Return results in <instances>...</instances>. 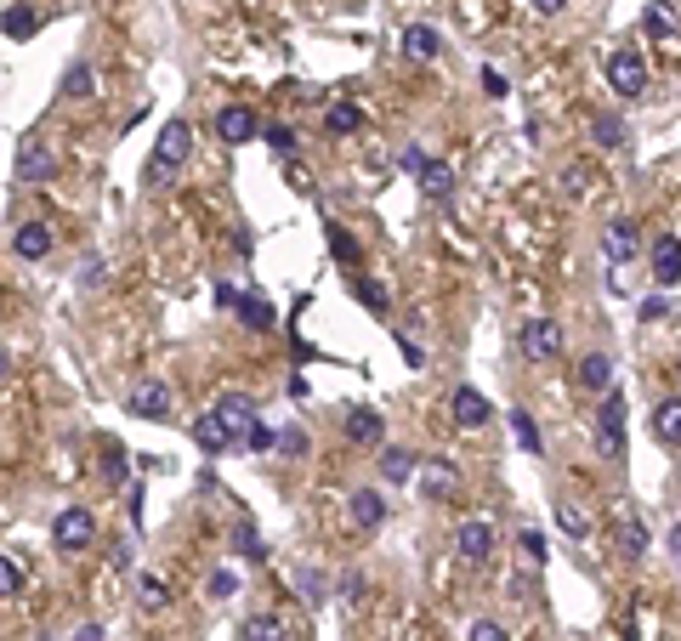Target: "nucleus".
I'll return each mask as SVG.
<instances>
[{
    "label": "nucleus",
    "instance_id": "7c9ffc66",
    "mask_svg": "<svg viewBox=\"0 0 681 641\" xmlns=\"http://www.w3.org/2000/svg\"><path fill=\"white\" fill-rule=\"evenodd\" d=\"M330 256L347 261V267H358V261H364V250H358V239H352V233H341V227H335V233H330Z\"/></svg>",
    "mask_w": 681,
    "mask_h": 641
},
{
    "label": "nucleus",
    "instance_id": "de8ad7c7",
    "mask_svg": "<svg viewBox=\"0 0 681 641\" xmlns=\"http://www.w3.org/2000/svg\"><path fill=\"white\" fill-rule=\"evenodd\" d=\"M6 364H12V352H6V347H0V375H6Z\"/></svg>",
    "mask_w": 681,
    "mask_h": 641
},
{
    "label": "nucleus",
    "instance_id": "f704fd0d",
    "mask_svg": "<svg viewBox=\"0 0 681 641\" xmlns=\"http://www.w3.org/2000/svg\"><path fill=\"white\" fill-rule=\"evenodd\" d=\"M233 545H239V556H250V562H262V539H256V534H250V528H233Z\"/></svg>",
    "mask_w": 681,
    "mask_h": 641
},
{
    "label": "nucleus",
    "instance_id": "4c0bfd02",
    "mask_svg": "<svg viewBox=\"0 0 681 641\" xmlns=\"http://www.w3.org/2000/svg\"><path fill=\"white\" fill-rule=\"evenodd\" d=\"M142 596H148V602H165V596H171V585H165L159 573H142Z\"/></svg>",
    "mask_w": 681,
    "mask_h": 641
},
{
    "label": "nucleus",
    "instance_id": "c03bdc74",
    "mask_svg": "<svg viewBox=\"0 0 681 641\" xmlns=\"http://www.w3.org/2000/svg\"><path fill=\"white\" fill-rule=\"evenodd\" d=\"M358 295H364V301H369V307H375V312H381V307H386V295H381V290H375V284H358Z\"/></svg>",
    "mask_w": 681,
    "mask_h": 641
},
{
    "label": "nucleus",
    "instance_id": "c85d7f7f",
    "mask_svg": "<svg viewBox=\"0 0 681 641\" xmlns=\"http://www.w3.org/2000/svg\"><path fill=\"white\" fill-rule=\"evenodd\" d=\"M511 432H517V443H523L528 454H540V449H545V443H540V426H534V415H523V409L511 415Z\"/></svg>",
    "mask_w": 681,
    "mask_h": 641
},
{
    "label": "nucleus",
    "instance_id": "ea45409f",
    "mask_svg": "<svg viewBox=\"0 0 681 641\" xmlns=\"http://www.w3.org/2000/svg\"><path fill=\"white\" fill-rule=\"evenodd\" d=\"M625 551H630V556H642V551H647V534L636 528V522H625Z\"/></svg>",
    "mask_w": 681,
    "mask_h": 641
},
{
    "label": "nucleus",
    "instance_id": "6ab92c4d",
    "mask_svg": "<svg viewBox=\"0 0 681 641\" xmlns=\"http://www.w3.org/2000/svg\"><path fill=\"white\" fill-rule=\"evenodd\" d=\"M579 386H585V392H613V358L608 352L579 358Z\"/></svg>",
    "mask_w": 681,
    "mask_h": 641
},
{
    "label": "nucleus",
    "instance_id": "a878e982",
    "mask_svg": "<svg viewBox=\"0 0 681 641\" xmlns=\"http://www.w3.org/2000/svg\"><path fill=\"white\" fill-rule=\"evenodd\" d=\"M63 97H74V103H86L91 97V63H69V74H63Z\"/></svg>",
    "mask_w": 681,
    "mask_h": 641
},
{
    "label": "nucleus",
    "instance_id": "e433bc0d",
    "mask_svg": "<svg viewBox=\"0 0 681 641\" xmlns=\"http://www.w3.org/2000/svg\"><path fill=\"white\" fill-rule=\"evenodd\" d=\"M267 142H273L279 154H290V148H296V131H290V125H267Z\"/></svg>",
    "mask_w": 681,
    "mask_h": 641
},
{
    "label": "nucleus",
    "instance_id": "a19ab883",
    "mask_svg": "<svg viewBox=\"0 0 681 641\" xmlns=\"http://www.w3.org/2000/svg\"><path fill=\"white\" fill-rule=\"evenodd\" d=\"M210 596H216V602H222V596H233V573H210Z\"/></svg>",
    "mask_w": 681,
    "mask_h": 641
},
{
    "label": "nucleus",
    "instance_id": "9d476101",
    "mask_svg": "<svg viewBox=\"0 0 681 641\" xmlns=\"http://www.w3.org/2000/svg\"><path fill=\"white\" fill-rule=\"evenodd\" d=\"M18 176H23V182H52V176H57V154L46 148V142H23V148H18Z\"/></svg>",
    "mask_w": 681,
    "mask_h": 641
},
{
    "label": "nucleus",
    "instance_id": "20e7f679",
    "mask_svg": "<svg viewBox=\"0 0 681 641\" xmlns=\"http://www.w3.org/2000/svg\"><path fill=\"white\" fill-rule=\"evenodd\" d=\"M91 539H97V522H91L86 505L57 511V522H52V545H57V551H86Z\"/></svg>",
    "mask_w": 681,
    "mask_h": 641
},
{
    "label": "nucleus",
    "instance_id": "b1692460",
    "mask_svg": "<svg viewBox=\"0 0 681 641\" xmlns=\"http://www.w3.org/2000/svg\"><path fill=\"white\" fill-rule=\"evenodd\" d=\"M324 125H330L335 137H347V131H358V125H364V108H358V103H335L330 114H324Z\"/></svg>",
    "mask_w": 681,
    "mask_h": 641
},
{
    "label": "nucleus",
    "instance_id": "6e6552de",
    "mask_svg": "<svg viewBox=\"0 0 681 641\" xmlns=\"http://www.w3.org/2000/svg\"><path fill=\"white\" fill-rule=\"evenodd\" d=\"M210 409L227 420V432H233V437H250L256 426H262V420H256V403H250L245 392H222V398L210 403Z\"/></svg>",
    "mask_w": 681,
    "mask_h": 641
},
{
    "label": "nucleus",
    "instance_id": "4468645a",
    "mask_svg": "<svg viewBox=\"0 0 681 641\" xmlns=\"http://www.w3.org/2000/svg\"><path fill=\"white\" fill-rule=\"evenodd\" d=\"M12 250H18L23 261L52 256V227H46V222H23L18 233H12Z\"/></svg>",
    "mask_w": 681,
    "mask_h": 641
},
{
    "label": "nucleus",
    "instance_id": "cd10ccee",
    "mask_svg": "<svg viewBox=\"0 0 681 641\" xmlns=\"http://www.w3.org/2000/svg\"><path fill=\"white\" fill-rule=\"evenodd\" d=\"M386 477H392V483H409V477H415V454L409 449H386Z\"/></svg>",
    "mask_w": 681,
    "mask_h": 641
},
{
    "label": "nucleus",
    "instance_id": "39448f33",
    "mask_svg": "<svg viewBox=\"0 0 681 641\" xmlns=\"http://www.w3.org/2000/svg\"><path fill=\"white\" fill-rule=\"evenodd\" d=\"M449 415H454V426H460V432H483L494 409H489V398H483L477 386H454V398H449Z\"/></svg>",
    "mask_w": 681,
    "mask_h": 641
},
{
    "label": "nucleus",
    "instance_id": "9b49d317",
    "mask_svg": "<svg viewBox=\"0 0 681 641\" xmlns=\"http://www.w3.org/2000/svg\"><path fill=\"white\" fill-rule=\"evenodd\" d=\"M653 278H659V290L681 284V239L676 233H659V244H653Z\"/></svg>",
    "mask_w": 681,
    "mask_h": 641
},
{
    "label": "nucleus",
    "instance_id": "c9c22d12",
    "mask_svg": "<svg viewBox=\"0 0 681 641\" xmlns=\"http://www.w3.org/2000/svg\"><path fill=\"white\" fill-rule=\"evenodd\" d=\"M279 449L284 454H307L313 443H307V432H301V426H290V432H279Z\"/></svg>",
    "mask_w": 681,
    "mask_h": 641
},
{
    "label": "nucleus",
    "instance_id": "393cba45",
    "mask_svg": "<svg viewBox=\"0 0 681 641\" xmlns=\"http://www.w3.org/2000/svg\"><path fill=\"white\" fill-rule=\"evenodd\" d=\"M239 318H245L250 330H273V307H267L262 295H239Z\"/></svg>",
    "mask_w": 681,
    "mask_h": 641
},
{
    "label": "nucleus",
    "instance_id": "423d86ee",
    "mask_svg": "<svg viewBox=\"0 0 681 641\" xmlns=\"http://www.w3.org/2000/svg\"><path fill=\"white\" fill-rule=\"evenodd\" d=\"M557 352H562V324H551V318H528L523 324V358L551 364Z\"/></svg>",
    "mask_w": 681,
    "mask_h": 641
},
{
    "label": "nucleus",
    "instance_id": "49530a36",
    "mask_svg": "<svg viewBox=\"0 0 681 641\" xmlns=\"http://www.w3.org/2000/svg\"><path fill=\"white\" fill-rule=\"evenodd\" d=\"M670 551H676V562H681V528H670Z\"/></svg>",
    "mask_w": 681,
    "mask_h": 641
},
{
    "label": "nucleus",
    "instance_id": "f8f14e48",
    "mask_svg": "<svg viewBox=\"0 0 681 641\" xmlns=\"http://www.w3.org/2000/svg\"><path fill=\"white\" fill-rule=\"evenodd\" d=\"M193 443H199V449H205V454H222V449H233L239 437L227 432V420L216 415V409H205V415L193 420Z\"/></svg>",
    "mask_w": 681,
    "mask_h": 641
},
{
    "label": "nucleus",
    "instance_id": "f03ea898",
    "mask_svg": "<svg viewBox=\"0 0 681 641\" xmlns=\"http://www.w3.org/2000/svg\"><path fill=\"white\" fill-rule=\"evenodd\" d=\"M596 443H602V454L625 460V398H619V392H602V409H596Z\"/></svg>",
    "mask_w": 681,
    "mask_h": 641
},
{
    "label": "nucleus",
    "instance_id": "7ed1b4c3",
    "mask_svg": "<svg viewBox=\"0 0 681 641\" xmlns=\"http://www.w3.org/2000/svg\"><path fill=\"white\" fill-rule=\"evenodd\" d=\"M608 86H613V97H642V91H647V63H642V52L619 46V52L608 57Z\"/></svg>",
    "mask_w": 681,
    "mask_h": 641
},
{
    "label": "nucleus",
    "instance_id": "37998d69",
    "mask_svg": "<svg viewBox=\"0 0 681 641\" xmlns=\"http://www.w3.org/2000/svg\"><path fill=\"white\" fill-rule=\"evenodd\" d=\"M642 318H647V324H659V318H664V301H659V295H647V301H642Z\"/></svg>",
    "mask_w": 681,
    "mask_h": 641
},
{
    "label": "nucleus",
    "instance_id": "ddd939ff",
    "mask_svg": "<svg viewBox=\"0 0 681 641\" xmlns=\"http://www.w3.org/2000/svg\"><path fill=\"white\" fill-rule=\"evenodd\" d=\"M256 131H262V125H256V114H250V108H222V114H216V137L233 142V148H239V142H250Z\"/></svg>",
    "mask_w": 681,
    "mask_h": 641
},
{
    "label": "nucleus",
    "instance_id": "2eb2a0df",
    "mask_svg": "<svg viewBox=\"0 0 681 641\" xmlns=\"http://www.w3.org/2000/svg\"><path fill=\"white\" fill-rule=\"evenodd\" d=\"M347 511H352V522H358L364 534H369V528H381V522H386V500H381V494H375V488H358V494H352V500H347Z\"/></svg>",
    "mask_w": 681,
    "mask_h": 641
},
{
    "label": "nucleus",
    "instance_id": "a211bd4d",
    "mask_svg": "<svg viewBox=\"0 0 681 641\" xmlns=\"http://www.w3.org/2000/svg\"><path fill=\"white\" fill-rule=\"evenodd\" d=\"M420 193H426L432 205H443V199L454 193V171L443 165V159H426V165H420Z\"/></svg>",
    "mask_w": 681,
    "mask_h": 641
},
{
    "label": "nucleus",
    "instance_id": "a18cd8bd",
    "mask_svg": "<svg viewBox=\"0 0 681 641\" xmlns=\"http://www.w3.org/2000/svg\"><path fill=\"white\" fill-rule=\"evenodd\" d=\"M528 6H534L540 18H551V12H562V6H568V0H528Z\"/></svg>",
    "mask_w": 681,
    "mask_h": 641
},
{
    "label": "nucleus",
    "instance_id": "4be33fe9",
    "mask_svg": "<svg viewBox=\"0 0 681 641\" xmlns=\"http://www.w3.org/2000/svg\"><path fill=\"white\" fill-rule=\"evenodd\" d=\"M239 641H290V636H284V624L273 613H256V619L239 624Z\"/></svg>",
    "mask_w": 681,
    "mask_h": 641
},
{
    "label": "nucleus",
    "instance_id": "72a5a7b5",
    "mask_svg": "<svg viewBox=\"0 0 681 641\" xmlns=\"http://www.w3.org/2000/svg\"><path fill=\"white\" fill-rule=\"evenodd\" d=\"M466 641H511V636H506V624H494V619H477L472 630H466Z\"/></svg>",
    "mask_w": 681,
    "mask_h": 641
},
{
    "label": "nucleus",
    "instance_id": "dca6fc26",
    "mask_svg": "<svg viewBox=\"0 0 681 641\" xmlns=\"http://www.w3.org/2000/svg\"><path fill=\"white\" fill-rule=\"evenodd\" d=\"M653 437H659L664 449H681V398H664L653 409Z\"/></svg>",
    "mask_w": 681,
    "mask_h": 641
},
{
    "label": "nucleus",
    "instance_id": "1a4fd4ad",
    "mask_svg": "<svg viewBox=\"0 0 681 641\" xmlns=\"http://www.w3.org/2000/svg\"><path fill=\"white\" fill-rule=\"evenodd\" d=\"M454 551L466 556V562H489V551H494V522H483V517L460 522V534H454Z\"/></svg>",
    "mask_w": 681,
    "mask_h": 641
},
{
    "label": "nucleus",
    "instance_id": "f257e3e1",
    "mask_svg": "<svg viewBox=\"0 0 681 641\" xmlns=\"http://www.w3.org/2000/svg\"><path fill=\"white\" fill-rule=\"evenodd\" d=\"M188 154H193V125L188 120H165L159 148H154V159H148V182H171V176L188 165Z\"/></svg>",
    "mask_w": 681,
    "mask_h": 641
},
{
    "label": "nucleus",
    "instance_id": "412c9836",
    "mask_svg": "<svg viewBox=\"0 0 681 641\" xmlns=\"http://www.w3.org/2000/svg\"><path fill=\"white\" fill-rule=\"evenodd\" d=\"M381 432H386V426H381L375 409H352V415H347V437H352V443H381Z\"/></svg>",
    "mask_w": 681,
    "mask_h": 641
},
{
    "label": "nucleus",
    "instance_id": "f3484780",
    "mask_svg": "<svg viewBox=\"0 0 681 641\" xmlns=\"http://www.w3.org/2000/svg\"><path fill=\"white\" fill-rule=\"evenodd\" d=\"M403 52L415 57V63H432V57L443 52V40H437L432 23H409V29H403Z\"/></svg>",
    "mask_w": 681,
    "mask_h": 641
},
{
    "label": "nucleus",
    "instance_id": "0eeeda50",
    "mask_svg": "<svg viewBox=\"0 0 681 641\" xmlns=\"http://www.w3.org/2000/svg\"><path fill=\"white\" fill-rule=\"evenodd\" d=\"M131 415H137V420H165V415H171V386L154 381V375L137 381V386H131Z\"/></svg>",
    "mask_w": 681,
    "mask_h": 641
},
{
    "label": "nucleus",
    "instance_id": "2f4dec72",
    "mask_svg": "<svg viewBox=\"0 0 681 641\" xmlns=\"http://www.w3.org/2000/svg\"><path fill=\"white\" fill-rule=\"evenodd\" d=\"M591 131H596V142H602V148H625V125L608 120V114H602V120H596Z\"/></svg>",
    "mask_w": 681,
    "mask_h": 641
},
{
    "label": "nucleus",
    "instance_id": "aec40b11",
    "mask_svg": "<svg viewBox=\"0 0 681 641\" xmlns=\"http://www.w3.org/2000/svg\"><path fill=\"white\" fill-rule=\"evenodd\" d=\"M602 256H608V261H630V256H636V227L613 222L608 233H602Z\"/></svg>",
    "mask_w": 681,
    "mask_h": 641
},
{
    "label": "nucleus",
    "instance_id": "bb28decb",
    "mask_svg": "<svg viewBox=\"0 0 681 641\" xmlns=\"http://www.w3.org/2000/svg\"><path fill=\"white\" fill-rule=\"evenodd\" d=\"M557 528H562L568 539H585V534H591V522H585V511H579V505H568V500L557 505Z\"/></svg>",
    "mask_w": 681,
    "mask_h": 641
},
{
    "label": "nucleus",
    "instance_id": "5701e85b",
    "mask_svg": "<svg viewBox=\"0 0 681 641\" xmlns=\"http://www.w3.org/2000/svg\"><path fill=\"white\" fill-rule=\"evenodd\" d=\"M0 29H6L12 40H29V35L40 29V12H35V6H12V12L0 18Z\"/></svg>",
    "mask_w": 681,
    "mask_h": 641
},
{
    "label": "nucleus",
    "instance_id": "58836bf2",
    "mask_svg": "<svg viewBox=\"0 0 681 641\" xmlns=\"http://www.w3.org/2000/svg\"><path fill=\"white\" fill-rule=\"evenodd\" d=\"M103 477H108V483H125V454H120V449H108V460H103Z\"/></svg>",
    "mask_w": 681,
    "mask_h": 641
},
{
    "label": "nucleus",
    "instance_id": "473e14b6",
    "mask_svg": "<svg viewBox=\"0 0 681 641\" xmlns=\"http://www.w3.org/2000/svg\"><path fill=\"white\" fill-rule=\"evenodd\" d=\"M18 590H23V568L12 556H0V596H18Z\"/></svg>",
    "mask_w": 681,
    "mask_h": 641
},
{
    "label": "nucleus",
    "instance_id": "c756f323",
    "mask_svg": "<svg viewBox=\"0 0 681 641\" xmlns=\"http://www.w3.org/2000/svg\"><path fill=\"white\" fill-rule=\"evenodd\" d=\"M642 23H647V35H670V29H676V12H670V0H653Z\"/></svg>",
    "mask_w": 681,
    "mask_h": 641
},
{
    "label": "nucleus",
    "instance_id": "79ce46f5",
    "mask_svg": "<svg viewBox=\"0 0 681 641\" xmlns=\"http://www.w3.org/2000/svg\"><path fill=\"white\" fill-rule=\"evenodd\" d=\"M523 551H528V562L540 568V562H545V539L540 534H523Z\"/></svg>",
    "mask_w": 681,
    "mask_h": 641
}]
</instances>
